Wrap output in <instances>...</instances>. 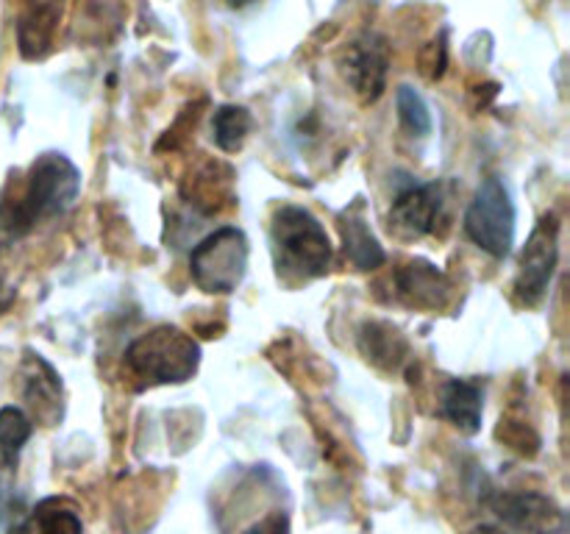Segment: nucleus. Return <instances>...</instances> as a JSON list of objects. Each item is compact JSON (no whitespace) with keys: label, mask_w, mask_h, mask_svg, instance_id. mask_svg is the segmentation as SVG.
I'll return each instance as SVG.
<instances>
[{"label":"nucleus","mask_w":570,"mask_h":534,"mask_svg":"<svg viewBox=\"0 0 570 534\" xmlns=\"http://www.w3.org/2000/svg\"><path fill=\"white\" fill-rule=\"evenodd\" d=\"M81 192V170L65 154H42L31 165L20 198L0 204V226L11 234H26L39 220L59 217L76 204Z\"/></svg>","instance_id":"obj_1"},{"label":"nucleus","mask_w":570,"mask_h":534,"mask_svg":"<svg viewBox=\"0 0 570 534\" xmlns=\"http://www.w3.org/2000/svg\"><path fill=\"white\" fill-rule=\"evenodd\" d=\"M271 243L284 281H312L326 276L332 267V239L323 222L304 206L284 204L273 211Z\"/></svg>","instance_id":"obj_2"},{"label":"nucleus","mask_w":570,"mask_h":534,"mask_svg":"<svg viewBox=\"0 0 570 534\" xmlns=\"http://www.w3.org/2000/svg\"><path fill=\"white\" fill-rule=\"evenodd\" d=\"M200 345L176 326H156L126 348V370L142 387L184 384L198 373Z\"/></svg>","instance_id":"obj_3"},{"label":"nucleus","mask_w":570,"mask_h":534,"mask_svg":"<svg viewBox=\"0 0 570 534\" xmlns=\"http://www.w3.org/2000/svg\"><path fill=\"white\" fill-rule=\"evenodd\" d=\"M248 270V239L239 228L223 226L200 239L189 254V276L209 295H228Z\"/></svg>","instance_id":"obj_4"},{"label":"nucleus","mask_w":570,"mask_h":534,"mask_svg":"<svg viewBox=\"0 0 570 534\" xmlns=\"http://www.w3.org/2000/svg\"><path fill=\"white\" fill-rule=\"evenodd\" d=\"M465 231L473 245L493 259L510 256L515 245V204L510 189L495 176L484 178L465 211Z\"/></svg>","instance_id":"obj_5"},{"label":"nucleus","mask_w":570,"mask_h":534,"mask_svg":"<svg viewBox=\"0 0 570 534\" xmlns=\"http://www.w3.org/2000/svg\"><path fill=\"white\" fill-rule=\"evenodd\" d=\"M560 261V217L554 211L540 217L521 250L515 276V298L523 306H538L546 298Z\"/></svg>","instance_id":"obj_6"},{"label":"nucleus","mask_w":570,"mask_h":534,"mask_svg":"<svg viewBox=\"0 0 570 534\" xmlns=\"http://www.w3.org/2000/svg\"><path fill=\"white\" fill-rule=\"evenodd\" d=\"M495 515L504 521V526H510L512 532L521 534H566V512L557 504L554 498L543 493H495L490 501Z\"/></svg>","instance_id":"obj_7"},{"label":"nucleus","mask_w":570,"mask_h":534,"mask_svg":"<svg viewBox=\"0 0 570 534\" xmlns=\"http://www.w3.org/2000/svg\"><path fill=\"white\" fill-rule=\"evenodd\" d=\"M445 195L443 184H412L390 206V231L404 239H421L438 231L443 220Z\"/></svg>","instance_id":"obj_8"},{"label":"nucleus","mask_w":570,"mask_h":534,"mask_svg":"<svg viewBox=\"0 0 570 534\" xmlns=\"http://www.w3.org/2000/svg\"><path fill=\"white\" fill-rule=\"evenodd\" d=\"M20 393L26 406L31 409V421L42 426H56L65 417V387L61 376L53 370L42 354L26 350V359L20 362Z\"/></svg>","instance_id":"obj_9"},{"label":"nucleus","mask_w":570,"mask_h":534,"mask_svg":"<svg viewBox=\"0 0 570 534\" xmlns=\"http://www.w3.org/2000/svg\"><path fill=\"white\" fill-rule=\"evenodd\" d=\"M390 53L387 42L376 33H365L356 39L343 56V76L354 87L362 103H376L387 87Z\"/></svg>","instance_id":"obj_10"},{"label":"nucleus","mask_w":570,"mask_h":534,"mask_svg":"<svg viewBox=\"0 0 570 534\" xmlns=\"http://www.w3.org/2000/svg\"><path fill=\"white\" fill-rule=\"evenodd\" d=\"M395 293L412 309L443 312L454 298V284L426 259H412L395 270Z\"/></svg>","instance_id":"obj_11"},{"label":"nucleus","mask_w":570,"mask_h":534,"mask_svg":"<svg viewBox=\"0 0 570 534\" xmlns=\"http://www.w3.org/2000/svg\"><path fill=\"white\" fill-rule=\"evenodd\" d=\"M65 0H20L17 14V42L26 59H42L53 48Z\"/></svg>","instance_id":"obj_12"},{"label":"nucleus","mask_w":570,"mask_h":534,"mask_svg":"<svg viewBox=\"0 0 570 534\" xmlns=\"http://www.w3.org/2000/svg\"><path fill=\"white\" fill-rule=\"evenodd\" d=\"M181 195L200 215H217L234 206V170L226 161H204L181 184Z\"/></svg>","instance_id":"obj_13"},{"label":"nucleus","mask_w":570,"mask_h":534,"mask_svg":"<svg viewBox=\"0 0 570 534\" xmlns=\"http://www.w3.org/2000/svg\"><path fill=\"white\" fill-rule=\"evenodd\" d=\"M337 226L340 237H343L345 256H348L356 270H376V267L384 265L387 254H384L376 234L371 231V222H367L365 215V200L354 198V204L345 206L337 217Z\"/></svg>","instance_id":"obj_14"},{"label":"nucleus","mask_w":570,"mask_h":534,"mask_svg":"<svg viewBox=\"0 0 570 534\" xmlns=\"http://www.w3.org/2000/svg\"><path fill=\"white\" fill-rule=\"evenodd\" d=\"M360 350L379 370L395 373L410 359V339L387 320H367L360 328Z\"/></svg>","instance_id":"obj_15"},{"label":"nucleus","mask_w":570,"mask_h":534,"mask_svg":"<svg viewBox=\"0 0 570 534\" xmlns=\"http://www.w3.org/2000/svg\"><path fill=\"white\" fill-rule=\"evenodd\" d=\"M482 412H484V393L479 384L468 382V378H451L445 382L443 393H440V415L449 423H454L460 432L476 434L482 428Z\"/></svg>","instance_id":"obj_16"},{"label":"nucleus","mask_w":570,"mask_h":534,"mask_svg":"<svg viewBox=\"0 0 570 534\" xmlns=\"http://www.w3.org/2000/svg\"><path fill=\"white\" fill-rule=\"evenodd\" d=\"M22 534H83L81 515L61 498H45L22 521Z\"/></svg>","instance_id":"obj_17"},{"label":"nucleus","mask_w":570,"mask_h":534,"mask_svg":"<svg viewBox=\"0 0 570 534\" xmlns=\"http://www.w3.org/2000/svg\"><path fill=\"white\" fill-rule=\"evenodd\" d=\"M33 434V421L20 406L0 409V471L14 473L20 465V454Z\"/></svg>","instance_id":"obj_18"},{"label":"nucleus","mask_w":570,"mask_h":534,"mask_svg":"<svg viewBox=\"0 0 570 534\" xmlns=\"http://www.w3.org/2000/svg\"><path fill=\"white\" fill-rule=\"evenodd\" d=\"M250 128H254V117L245 106H220L212 117V137H215L217 148L226 154H237L243 148Z\"/></svg>","instance_id":"obj_19"},{"label":"nucleus","mask_w":570,"mask_h":534,"mask_svg":"<svg viewBox=\"0 0 570 534\" xmlns=\"http://www.w3.org/2000/svg\"><path fill=\"white\" fill-rule=\"evenodd\" d=\"M395 109H399L401 126L412 137H426V134H432V111H429L426 100L415 89L406 87V83L395 92Z\"/></svg>","instance_id":"obj_20"},{"label":"nucleus","mask_w":570,"mask_h":534,"mask_svg":"<svg viewBox=\"0 0 570 534\" xmlns=\"http://www.w3.org/2000/svg\"><path fill=\"white\" fill-rule=\"evenodd\" d=\"M445 65H449V50H445V42H432L421 56V72L426 78H440L445 72Z\"/></svg>","instance_id":"obj_21"},{"label":"nucleus","mask_w":570,"mask_h":534,"mask_svg":"<svg viewBox=\"0 0 570 534\" xmlns=\"http://www.w3.org/2000/svg\"><path fill=\"white\" fill-rule=\"evenodd\" d=\"M243 534H289V517L284 515V512H271V515L262 517L259 523L245 528Z\"/></svg>","instance_id":"obj_22"},{"label":"nucleus","mask_w":570,"mask_h":534,"mask_svg":"<svg viewBox=\"0 0 570 534\" xmlns=\"http://www.w3.org/2000/svg\"><path fill=\"white\" fill-rule=\"evenodd\" d=\"M11 289H6V278H3V267H0V312L6 309V306H9V300H11Z\"/></svg>","instance_id":"obj_23"},{"label":"nucleus","mask_w":570,"mask_h":534,"mask_svg":"<svg viewBox=\"0 0 570 534\" xmlns=\"http://www.w3.org/2000/svg\"><path fill=\"white\" fill-rule=\"evenodd\" d=\"M473 534H504V532H499V528H493V526H479V528H473Z\"/></svg>","instance_id":"obj_24"},{"label":"nucleus","mask_w":570,"mask_h":534,"mask_svg":"<svg viewBox=\"0 0 570 534\" xmlns=\"http://www.w3.org/2000/svg\"><path fill=\"white\" fill-rule=\"evenodd\" d=\"M228 3H232V6H248V3H254V0H228Z\"/></svg>","instance_id":"obj_25"}]
</instances>
